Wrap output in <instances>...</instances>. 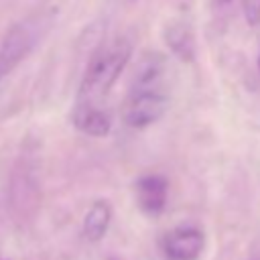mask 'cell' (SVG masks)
<instances>
[{"instance_id": "obj_6", "label": "cell", "mask_w": 260, "mask_h": 260, "mask_svg": "<svg viewBox=\"0 0 260 260\" xmlns=\"http://www.w3.org/2000/svg\"><path fill=\"white\" fill-rule=\"evenodd\" d=\"M169 183L162 175H144L136 181V201L148 215H158L167 205Z\"/></svg>"}, {"instance_id": "obj_5", "label": "cell", "mask_w": 260, "mask_h": 260, "mask_svg": "<svg viewBox=\"0 0 260 260\" xmlns=\"http://www.w3.org/2000/svg\"><path fill=\"white\" fill-rule=\"evenodd\" d=\"M205 248V236L199 228L183 225L169 232L162 240V252L169 260H195Z\"/></svg>"}, {"instance_id": "obj_11", "label": "cell", "mask_w": 260, "mask_h": 260, "mask_svg": "<svg viewBox=\"0 0 260 260\" xmlns=\"http://www.w3.org/2000/svg\"><path fill=\"white\" fill-rule=\"evenodd\" d=\"M244 16L248 24L258 26L260 24V0H244Z\"/></svg>"}, {"instance_id": "obj_12", "label": "cell", "mask_w": 260, "mask_h": 260, "mask_svg": "<svg viewBox=\"0 0 260 260\" xmlns=\"http://www.w3.org/2000/svg\"><path fill=\"white\" fill-rule=\"evenodd\" d=\"M219 4H225V2H232V0H217Z\"/></svg>"}, {"instance_id": "obj_4", "label": "cell", "mask_w": 260, "mask_h": 260, "mask_svg": "<svg viewBox=\"0 0 260 260\" xmlns=\"http://www.w3.org/2000/svg\"><path fill=\"white\" fill-rule=\"evenodd\" d=\"M37 203V181L30 165L20 160L14 165L8 185V205L14 217H26L28 209Z\"/></svg>"}, {"instance_id": "obj_3", "label": "cell", "mask_w": 260, "mask_h": 260, "mask_svg": "<svg viewBox=\"0 0 260 260\" xmlns=\"http://www.w3.org/2000/svg\"><path fill=\"white\" fill-rule=\"evenodd\" d=\"M167 110V98L154 89L132 91L124 106V122L130 128H146L154 124Z\"/></svg>"}, {"instance_id": "obj_1", "label": "cell", "mask_w": 260, "mask_h": 260, "mask_svg": "<svg viewBox=\"0 0 260 260\" xmlns=\"http://www.w3.org/2000/svg\"><path fill=\"white\" fill-rule=\"evenodd\" d=\"M130 53L132 47L126 39H116L100 47L89 59L87 69L83 73L79 85V104L98 106V102L104 95H108V91L112 89V85L128 65Z\"/></svg>"}, {"instance_id": "obj_7", "label": "cell", "mask_w": 260, "mask_h": 260, "mask_svg": "<svg viewBox=\"0 0 260 260\" xmlns=\"http://www.w3.org/2000/svg\"><path fill=\"white\" fill-rule=\"evenodd\" d=\"M167 69V59L156 53H144L136 67H134V75H132V91H146V89H154V85L162 79Z\"/></svg>"}, {"instance_id": "obj_13", "label": "cell", "mask_w": 260, "mask_h": 260, "mask_svg": "<svg viewBox=\"0 0 260 260\" xmlns=\"http://www.w3.org/2000/svg\"><path fill=\"white\" fill-rule=\"evenodd\" d=\"M258 71H260V53H258Z\"/></svg>"}, {"instance_id": "obj_9", "label": "cell", "mask_w": 260, "mask_h": 260, "mask_svg": "<svg viewBox=\"0 0 260 260\" xmlns=\"http://www.w3.org/2000/svg\"><path fill=\"white\" fill-rule=\"evenodd\" d=\"M165 39H167V45L169 49L181 57L183 61H191L193 59V53H195V43H193V32L189 28L187 22H173L167 26L165 30Z\"/></svg>"}, {"instance_id": "obj_10", "label": "cell", "mask_w": 260, "mask_h": 260, "mask_svg": "<svg viewBox=\"0 0 260 260\" xmlns=\"http://www.w3.org/2000/svg\"><path fill=\"white\" fill-rule=\"evenodd\" d=\"M110 219H112V209L106 201H95L87 213H85V219H83V236L89 240V242H98L104 238V234L108 232V225H110Z\"/></svg>"}, {"instance_id": "obj_8", "label": "cell", "mask_w": 260, "mask_h": 260, "mask_svg": "<svg viewBox=\"0 0 260 260\" xmlns=\"http://www.w3.org/2000/svg\"><path fill=\"white\" fill-rule=\"evenodd\" d=\"M73 120L81 132H85L89 136H98V138L106 136L110 132V126H112L110 116L100 106H89V104H79Z\"/></svg>"}, {"instance_id": "obj_2", "label": "cell", "mask_w": 260, "mask_h": 260, "mask_svg": "<svg viewBox=\"0 0 260 260\" xmlns=\"http://www.w3.org/2000/svg\"><path fill=\"white\" fill-rule=\"evenodd\" d=\"M35 47V30L26 22L12 24L0 41V81L8 77Z\"/></svg>"}]
</instances>
